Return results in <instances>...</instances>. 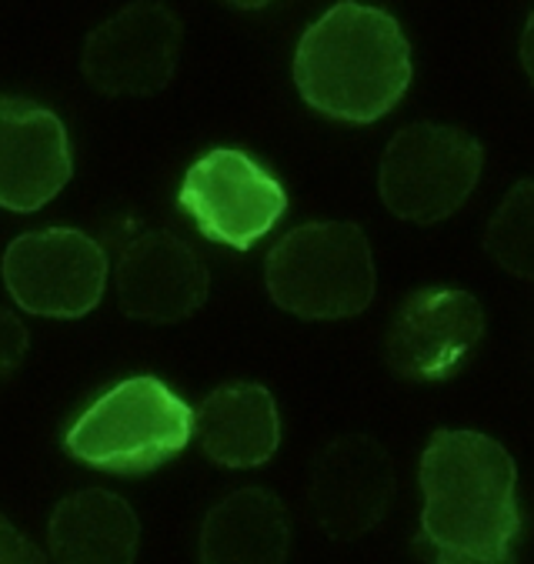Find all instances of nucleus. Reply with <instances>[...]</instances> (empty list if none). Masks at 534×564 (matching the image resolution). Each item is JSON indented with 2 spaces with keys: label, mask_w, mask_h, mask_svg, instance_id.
Masks as SVG:
<instances>
[{
  "label": "nucleus",
  "mask_w": 534,
  "mask_h": 564,
  "mask_svg": "<svg viewBox=\"0 0 534 564\" xmlns=\"http://www.w3.org/2000/svg\"><path fill=\"white\" fill-rule=\"evenodd\" d=\"M421 531L414 551L501 554L521 534L517 471L488 434L435 431L421 455Z\"/></svg>",
  "instance_id": "1"
},
{
  "label": "nucleus",
  "mask_w": 534,
  "mask_h": 564,
  "mask_svg": "<svg viewBox=\"0 0 534 564\" xmlns=\"http://www.w3.org/2000/svg\"><path fill=\"white\" fill-rule=\"evenodd\" d=\"M294 84L304 104L320 115L371 124L411 84L407 37L378 8L338 4L304 31L294 54Z\"/></svg>",
  "instance_id": "2"
},
{
  "label": "nucleus",
  "mask_w": 534,
  "mask_h": 564,
  "mask_svg": "<svg viewBox=\"0 0 534 564\" xmlns=\"http://www.w3.org/2000/svg\"><path fill=\"white\" fill-rule=\"evenodd\" d=\"M277 307L304 321H341L374 297V254L368 235L348 220H314L284 235L264 268Z\"/></svg>",
  "instance_id": "3"
},
{
  "label": "nucleus",
  "mask_w": 534,
  "mask_h": 564,
  "mask_svg": "<svg viewBox=\"0 0 534 564\" xmlns=\"http://www.w3.org/2000/svg\"><path fill=\"white\" fill-rule=\"evenodd\" d=\"M194 411L157 378H128L84 408L64 434L67 455L103 471L141 475L187 447Z\"/></svg>",
  "instance_id": "4"
},
{
  "label": "nucleus",
  "mask_w": 534,
  "mask_h": 564,
  "mask_svg": "<svg viewBox=\"0 0 534 564\" xmlns=\"http://www.w3.org/2000/svg\"><path fill=\"white\" fill-rule=\"evenodd\" d=\"M484 167L481 144L448 124L401 128L378 167L384 207L411 224H438L451 217L475 191Z\"/></svg>",
  "instance_id": "5"
},
{
  "label": "nucleus",
  "mask_w": 534,
  "mask_h": 564,
  "mask_svg": "<svg viewBox=\"0 0 534 564\" xmlns=\"http://www.w3.org/2000/svg\"><path fill=\"white\" fill-rule=\"evenodd\" d=\"M177 204L197 231L235 251L254 248L287 210L281 181L244 151H207L181 181Z\"/></svg>",
  "instance_id": "6"
},
{
  "label": "nucleus",
  "mask_w": 534,
  "mask_h": 564,
  "mask_svg": "<svg viewBox=\"0 0 534 564\" xmlns=\"http://www.w3.org/2000/svg\"><path fill=\"white\" fill-rule=\"evenodd\" d=\"M0 271L11 297L28 314L84 317L103 297L107 254L74 228H47L11 241Z\"/></svg>",
  "instance_id": "7"
},
{
  "label": "nucleus",
  "mask_w": 534,
  "mask_h": 564,
  "mask_svg": "<svg viewBox=\"0 0 534 564\" xmlns=\"http://www.w3.org/2000/svg\"><path fill=\"white\" fill-rule=\"evenodd\" d=\"M184 28L164 4H131L87 34L80 70L107 97H151L177 70Z\"/></svg>",
  "instance_id": "8"
},
{
  "label": "nucleus",
  "mask_w": 534,
  "mask_h": 564,
  "mask_svg": "<svg viewBox=\"0 0 534 564\" xmlns=\"http://www.w3.org/2000/svg\"><path fill=\"white\" fill-rule=\"evenodd\" d=\"M394 505V465L381 441L345 434L317 451L307 475V508L335 541L374 531Z\"/></svg>",
  "instance_id": "9"
},
{
  "label": "nucleus",
  "mask_w": 534,
  "mask_h": 564,
  "mask_svg": "<svg viewBox=\"0 0 534 564\" xmlns=\"http://www.w3.org/2000/svg\"><path fill=\"white\" fill-rule=\"evenodd\" d=\"M484 307L461 288H421L384 334V365L407 381L448 378L481 341Z\"/></svg>",
  "instance_id": "10"
},
{
  "label": "nucleus",
  "mask_w": 534,
  "mask_h": 564,
  "mask_svg": "<svg viewBox=\"0 0 534 564\" xmlns=\"http://www.w3.org/2000/svg\"><path fill=\"white\" fill-rule=\"evenodd\" d=\"M70 144L54 110L0 97V207L28 214L70 181Z\"/></svg>",
  "instance_id": "11"
},
{
  "label": "nucleus",
  "mask_w": 534,
  "mask_h": 564,
  "mask_svg": "<svg viewBox=\"0 0 534 564\" xmlns=\"http://www.w3.org/2000/svg\"><path fill=\"white\" fill-rule=\"evenodd\" d=\"M207 288L204 261L167 231H144L121 251L118 301L134 321H184L207 301Z\"/></svg>",
  "instance_id": "12"
},
{
  "label": "nucleus",
  "mask_w": 534,
  "mask_h": 564,
  "mask_svg": "<svg viewBox=\"0 0 534 564\" xmlns=\"http://www.w3.org/2000/svg\"><path fill=\"white\" fill-rule=\"evenodd\" d=\"M194 434L204 455L221 468H258L281 444V414L274 394L261 384H225L194 411Z\"/></svg>",
  "instance_id": "13"
},
{
  "label": "nucleus",
  "mask_w": 534,
  "mask_h": 564,
  "mask_svg": "<svg viewBox=\"0 0 534 564\" xmlns=\"http://www.w3.org/2000/svg\"><path fill=\"white\" fill-rule=\"evenodd\" d=\"M291 518L268 488H241L218 501L200 524V564H284Z\"/></svg>",
  "instance_id": "14"
},
{
  "label": "nucleus",
  "mask_w": 534,
  "mask_h": 564,
  "mask_svg": "<svg viewBox=\"0 0 534 564\" xmlns=\"http://www.w3.org/2000/svg\"><path fill=\"white\" fill-rule=\"evenodd\" d=\"M47 541L54 564H134L141 524L124 498L87 488L54 508Z\"/></svg>",
  "instance_id": "15"
},
{
  "label": "nucleus",
  "mask_w": 534,
  "mask_h": 564,
  "mask_svg": "<svg viewBox=\"0 0 534 564\" xmlns=\"http://www.w3.org/2000/svg\"><path fill=\"white\" fill-rule=\"evenodd\" d=\"M484 251L514 278L534 281V177L517 181L488 220Z\"/></svg>",
  "instance_id": "16"
},
{
  "label": "nucleus",
  "mask_w": 534,
  "mask_h": 564,
  "mask_svg": "<svg viewBox=\"0 0 534 564\" xmlns=\"http://www.w3.org/2000/svg\"><path fill=\"white\" fill-rule=\"evenodd\" d=\"M28 348H31V337H28V327L21 324V317L0 307V378L18 371Z\"/></svg>",
  "instance_id": "17"
},
{
  "label": "nucleus",
  "mask_w": 534,
  "mask_h": 564,
  "mask_svg": "<svg viewBox=\"0 0 534 564\" xmlns=\"http://www.w3.org/2000/svg\"><path fill=\"white\" fill-rule=\"evenodd\" d=\"M0 564H47L37 544H31L8 518H0Z\"/></svg>",
  "instance_id": "18"
},
{
  "label": "nucleus",
  "mask_w": 534,
  "mask_h": 564,
  "mask_svg": "<svg viewBox=\"0 0 534 564\" xmlns=\"http://www.w3.org/2000/svg\"><path fill=\"white\" fill-rule=\"evenodd\" d=\"M427 564H517L511 551L501 554H458V551H424Z\"/></svg>",
  "instance_id": "19"
},
{
  "label": "nucleus",
  "mask_w": 534,
  "mask_h": 564,
  "mask_svg": "<svg viewBox=\"0 0 534 564\" xmlns=\"http://www.w3.org/2000/svg\"><path fill=\"white\" fill-rule=\"evenodd\" d=\"M517 54H521L524 74H527L531 84H534V11H531L527 24H524V31H521V47H517Z\"/></svg>",
  "instance_id": "20"
}]
</instances>
